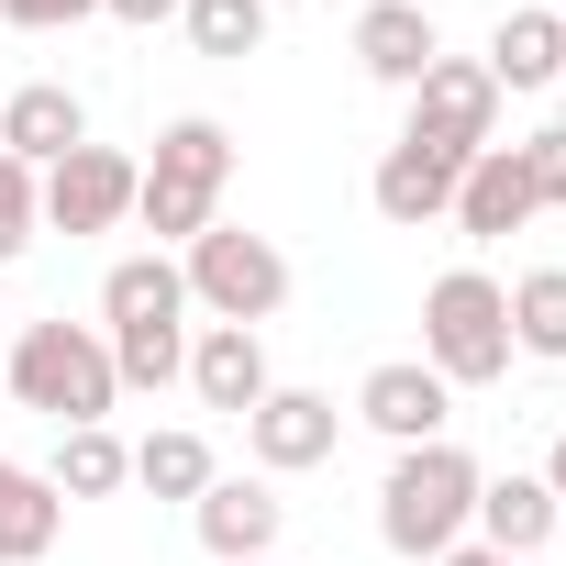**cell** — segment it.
<instances>
[{"instance_id": "d6986e66", "label": "cell", "mask_w": 566, "mask_h": 566, "mask_svg": "<svg viewBox=\"0 0 566 566\" xmlns=\"http://www.w3.org/2000/svg\"><path fill=\"white\" fill-rule=\"evenodd\" d=\"M56 522H67V500L45 489V467L0 455V566H34V555H56Z\"/></svg>"}, {"instance_id": "7a4b0ae2", "label": "cell", "mask_w": 566, "mask_h": 566, "mask_svg": "<svg viewBox=\"0 0 566 566\" xmlns=\"http://www.w3.org/2000/svg\"><path fill=\"white\" fill-rule=\"evenodd\" d=\"M478 478H489V467H478L467 444H400L389 478H378V544L411 555V566L455 555L467 522H478Z\"/></svg>"}, {"instance_id": "4316f807", "label": "cell", "mask_w": 566, "mask_h": 566, "mask_svg": "<svg viewBox=\"0 0 566 566\" xmlns=\"http://www.w3.org/2000/svg\"><path fill=\"white\" fill-rule=\"evenodd\" d=\"M112 23H134V34H156V23H178V0H101Z\"/></svg>"}, {"instance_id": "8fae6325", "label": "cell", "mask_w": 566, "mask_h": 566, "mask_svg": "<svg viewBox=\"0 0 566 566\" xmlns=\"http://www.w3.org/2000/svg\"><path fill=\"white\" fill-rule=\"evenodd\" d=\"M189 522H200L211 566H255V555H277V533H290V500H277V478H211L189 500Z\"/></svg>"}, {"instance_id": "2e32d148", "label": "cell", "mask_w": 566, "mask_h": 566, "mask_svg": "<svg viewBox=\"0 0 566 566\" xmlns=\"http://www.w3.org/2000/svg\"><path fill=\"white\" fill-rule=\"evenodd\" d=\"M467 244H500V233H522L533 222V178H522V145H489V156H467V178H455V211H444Z\"/></svg>"}, {"instance_id": "30bf717a", "label": "cell", "mask_w": 566, "mask_h": 566, "mask_svg": "<svg viewBox=\"0 0 566 566\" xmlns=\"http://www.w3.org/2000/svg\"><path fill=\"white\" fill-rule=\"evenodd\" d=\"M356 422H367V433H389V455H400V444H444L455 389H444L422 356H378V367L356 378Z\"/></svg>"}, {"instance_id": "7402d4cb", "label": "cell", "mask_w": 566, "mask_h": 566, "mask_svg": "<svg viewBox=\"0 0 566 566\" xmlns=\"http://www.w3.org/2000/svg\"><path fill=\"white\" fill-rule=\"evenodd\" d=\"M222 467H211V444L189 433V422H167V433H145L134 444V489H156V500H200Z\"/></svg>"}, {"instance_id": "ffe728a7", "label": "cell", "mask_w": 566, "mask_h": 566, "mask_svg": "<svg viewBox=\"0 0 566 566\" xmlns=\"http://www.w3.org/2000/svg\"><path fill=\"white\" fill-rule=\"evenodd\" d=\"M45 489H56V500H112V489H134V444H123L112 422H78V433H56Z\"/></svg>"}, {"instance_id": "8992f818", "label": "cell", "mask_w": 566, "mask_h": 566, "mask_svg": "<svg viewBox=\"0 0 566 566\" xmlns=\"http://www.w3.org/2000/svg\"><path fill=\"white\" fill-rule=\"evenodd\" d=\"M178 277H189V312H211V323H277V301H290V255H277L266 233H244V222H211V233H189L178 244Z\"/></svg>"}, {"instance_id": "9c48e42d", "label": "cell", "mask_w": 566, "mask_h": 566, "mask_svg": "<svg viewBox=\"0 0 566 566\" xmlns=\"http://www.w3.org/2000/svg\"><path fill=\"white\" fill-rule=\"evenodd\" d=\"M134 189H145V167L123 145H78L45 167V233H112V222H134Z\"/></svg>"}, {"instance_id": "6da1fadb", "label": "cell", "mask_w": 566, "mask_h": 566, "mask_svg": "<svg viewBox=\"0 0 566 566\" xmlns=\"http://www.w3.org/2000/svg\"><path fill=\"white\" fill-rule=\"evenodd\" d=\"M101 345H112L123 389L189 378V277H178V255H123L101 277Z\"/></svg>"}, {"instance_id": "ba28073f", "label": "cell", "mask_w": 566, "mask_h": 566, "mask_svg": "<svg viewBox=\"0 0 566 566\" xmlns=\"http://www.w3.org/2000/svg\"><path fill=\"white\" fill-rule=\"evenodd\" d=\"M334 444H345V411H334V389H266V400L244 411V455H255V478L334 467Z\"/></svg>"}, {"instance_id": "5b68a950", "label": "cell", "mask_w": 566, "mask_h": 566, "mask_svg": "<svg viewBox=\"0 0 566 566\" xmlns=\"http://www.w3.org/2000/svg\"><path fill=\"white\" fill-rule=\"evenodd\" d=\"M422 367H433L444 389L511 378V301H500L489 266H444L433 290H422Z\"/></svg>"}, {"instance_id": "4dcf8cb0", "label": "cell", "mask_w": 566, "mask_h": 566, "mask_svg": "<svg viewBox=\"0 0 566 566\" xmlns=\"http://www.w3.org/2000/svg\"><path fill=\"white\" fill-rule=\"evenodd\" d=\"M266 12H301V0H266Z\"/></svg>"}, {"instance_id": "5bb4252c", "label": "cell", "mask_w": 566, "mask_h": 566, "mask_svg": "<svg viewBox=\"0 0 566 566\" xmlns=\"http://www.w3.org/2000/svg\"><path fill=\"white\" fill-rule=\"evenodd\" d=\"M433 56H444V34H433L422 0H367V12H356V67H367L378 90H422Z\"/></svg>"}, {"instance_id": "d4e9b609", "label": "cell", "mask_w": 566, "mask_h": 566, "mask_svg": "<svg viewBox=\"0 0 566 566\" xmlns=\"http://www.w3.org/2000/svg\"><path fill=\"white\" fill-rule=\"evenodd\" d=\"M522 178H533V211H566V123L522 134Z\"/></svg>"}, {"instance_id": "603a6c76", "label": "cell", "mask_w": 566, "mask_h": 566, "mask_svg": "<svg viewBox=\"0 0 566 566\" xmlns=\"http://www.w3.org/2000/svg\"><path fill=\"white\" fill-rule=\"evenodd\" d=\"M178 34L211 56V67H244L266 45V0H178Z\"/></svg>"}, {"instance_id": "3957f363", "label": "cell", "mask_w": 566, "mask_h": 566, "mask_svg": "<svg viewBox=\"0 0 566 566\" xmlns=\"http://www.w3.org/2000/svg\"><path fill=\"white\" fill-rule=\"evenodd\" d=\"M0 378H12V400H23V411H45L56 433L112 422V400H123L101 323H12V356H0Z\"/></svg>"}, {"instance_id": "44dd1931", "label": "cell", "mask_w": 566, "mask_h": 566, "mask_svg": "<svg viewBox=\"0 0 566 566\" xmlns=\"http://www.w3.org/2000/svg\"><path fill=\"white\" fill-rule=\"evenodd\" d=\"M500 301H511V356L566 367V266H522Z\"/></svg>"}, {"instance_id": "ac0fdd59", "label": "cell", "mask_w": 566, "mask_h": 566, "mask_svg": "<svg viewBox=\"0 0 566 566\" xmlns=\"http://www.w3.org/2000/svg\"><path fill=\"white\" fill-rule=\"evenodd\" d=\"M478 67L500 78V101L555 90V78H566V12H500V34H489V56H478Z\"/></svg>"}, {"instance_id": "f1b7e54d", "label": "cell", "mask_w": 566, "mask_h": 566, "mask_svg": "<svg viewBox=\"0 0 566 566\" xmlns=\"http://www.w3.org/2000/svg\"><path fill=\"white\" fill-rule=\"evenodd\" d=\"M544 489H555V500H566V433H555V455H544Z\"/></svg>"}, {"instance_id": "83f0119b", "label": "cell", "mask_w": 566, "mask_h": 566, "mask_svg": "<svg viewBox=\"0 0 566 566\" xmlns=\"http://www.w3.org/2000/svg\"><path fill=\"white\" fill-rule=\"evenodd\" d=\"M433 566H511V555H489V544H455V555H433Z\"/></svg>"}, {"instance_id": "7c38bea8", "label": "cell", "mask_w": 566, "mask_h": 566, "mask_svg": "<svg viewBox=\"0 0 566 566\" xmlns=\"http://www.w3.org/2000/svg\"><path fill=\"white\" fill-rule=\"evenodd\" d=\"M90 145V101L67 90V78H23V90H0V156H23L34 178L56 167V156H78Z\"/></svg>"}, {"instance_id": "e0dca14e", "label": "cell", "mask_w": 566, "mask_h": 566, "mask_svg": "<svg viewBox=\"0 0 566 566\" xmlns=\"http://www.w3.org/2000/svg\"><path fill=\"white\" fill-rule=\"evenodd\" d=\"M555 511H566V500H555L544 478H478V522H467V544H489V555L522 566V555L555 544Z\"/></svg>"}, {"instance_id": "1f68e13d", "label": "cell", "mask_w": 566, "mask_h": 566, "mask_svg": "<svg viewBox=\"0 0 566 566\" xmlns=\"http://www.w3.org/2000/svg\"><path fill=\"white\" fill-rule=\"evenodd\" d=\"M0 356H12V323H0Z\"/></svg>"}, {"instance_id": "4fadbf2b", "label": "cell", "mask_w": 566, "mask_h": 566, "mask_svg": "<svg viewBox=\"0 0 566 566\" xmlns=\"http://www.w3.org/2000/svg\"><path fill=\"white\" fill-rule=\"evenodd\" d=\"M189 389H200V411H255V400L277 389L266 334H255V323H200V334H189Z\"/></svg>"}, {"instance_id": "f546056e", "label": "cell", "mask_w": 566, "mask_h": 566, "mask_svg": "<svg viewBox=\"0 0 566 566\" xmlns=\"http://www.w3.org/2000/svg\"><path fill=\"white\" fill-rule=\"evenodd\" d=\"M555 555H566V511H555Z\"/></svg>"}, {"instance_id": "d6a6232c", "label": "cell", "mask_w": 566, "mask_h": 566, "mask_svg": "<svg viewBox=\"0 0 566 566\" xmlns=\"http://www.w3.org/2000/svg\"><path fill=\"white\" fill-rule=\"evenodd\" d=\"M255 566H277V555H255Z\"/></svg>"}, {"instance_id": "277c9868", "label": "cell", "mask_w": 566, "mask_h": 566, "mask_svg": "<svg viewBox=\"0 0 566 566\" xmlns=\"http://www.w3.org/2000/svg\"><path fill=\"white\" fill-rule=\"evenodd\" d=\"M222 189H233V134H222L211 112H178V123L156 134V156H145L134 222H145L156 244H189V233L222 222Z\"/></svg>"}, {"instance_id": "52a82bcc", "label": "cell", "mask_w": 566, "mask_h": 566, "mask_svg": "<svg viewBox=\"0 0 566 566\" xmlns=\"http://www.w3.org/2000/svg\"><path fill=\"white\" fill-rule=\"evenodd\" d=\"M411 145H433V156H489L500 145V78L478 67V56H433L422 67V90H411V123H400Z\"/></svg>"}, {"instance_id": "9a60e30c", "label": "cell", "mask_w": 566, "mask_h": 566, "mask_svg": "<svg viewBox=\"0 0 566 566\" xmlns=\"http://www.w3.org/2000/svg\"><path fill=\"white\" fill-rule=\"evenodd\" d=\"M455 178H467L455 156H433V145H411V134H400V145L378 156V178H367V200H378V222H400V233H422V222H444V211H455Z\"/></svg>"}, {"instance_id": "cb8c5ba5", "label": "cell", "mask_w": 566, "mask_h": 566, "mask_svg": "<svg viewBox=\"0 0 566 566\" xmlns=\"http://www.w3.org/2000/svg\"><path fill=\"white\" fill-rule=\"evenodd\" d=\"M34 233H45V178H34L23 156H0V266H12Z\"/></svg>"}, {"instance_id": "484cf974", "label": "cell", "mask_w": 566, "mask_h": 566, "mask_svg": "<svg viewBox=\"0 0 566 566\" xmlns=\"http://www.w3.org/2000/svg\"><path fill=\"white\" fill-rule=\"evenodd\" d=\"M101 0H0V23L12 34H67V23H90Z\"/></svg>"}]
</instances>
